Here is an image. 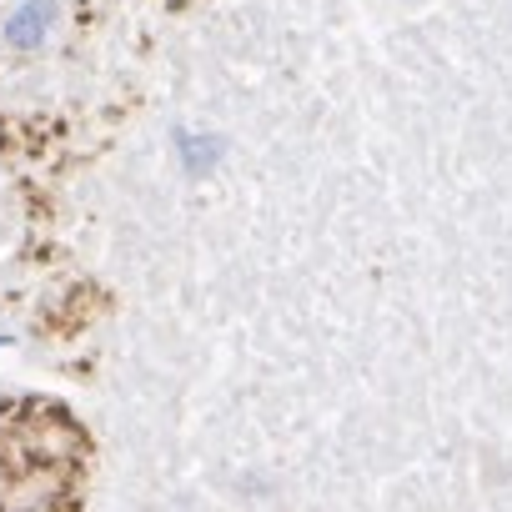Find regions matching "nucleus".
Segmentation results:
<instances>
[{"mask_svg":"<svg viewBox=\"0 0 512 512\" xmlns=\"http://www.w3.org/2000/svg\"><path fill=\"white\" fill-rule=\"evenodd\" d=\"M181 151H186V171H191V176H201V171L216 166V156H221L216 141H196V136H181Z\"/></svg>","mask_w":512,"mask_h":512,"instance_id":"obj_1","label":"nucleus"},{"mask_svg":"<svg viewBox=\"0 0 512 512\" xmlns=\"http://www.w3.org/2000/svg\"><path fill=\"white\" fill-rule=\"evenodd\" d=\"M41 11H46V6H31L26 16H16V26H11V41H16V46H36V41H41V26H36Z\"/></svg>","mask_w":512,"mask_h":512,"instance_id":"obj_2","label":"nucleus"}]
</instances>
